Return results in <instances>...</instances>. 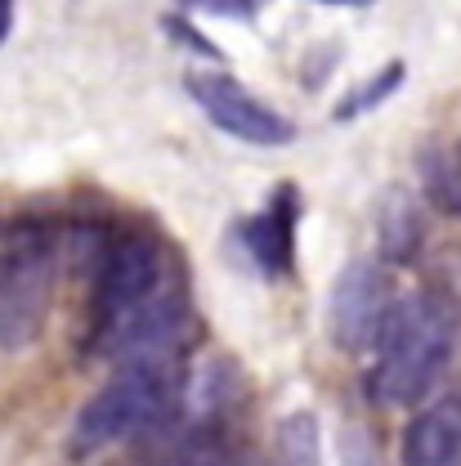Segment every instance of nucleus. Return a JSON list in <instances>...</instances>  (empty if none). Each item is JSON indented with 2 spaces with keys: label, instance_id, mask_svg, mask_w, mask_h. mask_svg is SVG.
Instances as JSON below:
<instances>
[{
  "label": "nucleus",
  "instance_id": "15",
  "mask_svg": "<svg viewBox=\"0 0 461 466\" xmlns=\"http://www.w3.org/2000/svg\"><path fill=\"white\" fill-rule=\"evenodd\" d=\"M184 9H206V14H220V18H237V23H246L256 9H260V0H179Z\"/></svg>",
  "mask_w": 461,
  "mask_h": 466
},
{
  "label": "nucleus",
  "instance_id": "16",
  "mask_svg": "<svg viewBox=\"0 0 461 466\" xmlns=\"http://www.w3.org/2000/svg\"><path fill=\"white\" fill-rule=\"evenodd\" d=\"M14 14H18V0H0V46L14 36Z\"/></svg>",
  "mask_w": 461,
  "mask_h": 466
},
{
  "label": "nucleus",
  "instance_id": "6",
  "mask_svg": "<svg viewBox=\"0 0 461 466\" xmlns=\"http://www.w3.org/2000/svg\"><path fill=\"white\" fill-rule=\"evenodd\" d=\"M188 337V296L179 283L166 279V288L148 296L139 309H130L104 337H95V350L108 354L121 368L135 363H175V350Z\"/></svg>",
  "mask_w": 461,
  "mask_h": 466
},
{
  "label": "nucleus",
  "instance_id": "18",
  "mask_svg": "<svg viewBox=\"0 0 461 466\" xmlns=\"http://www.w3.org/2000/svg\"><path fill=\"white\" fill-rule=\"evenodd\" d=\"M318 5H349V9H363V5H372V0H318Z\"/></svg>",
  "mask_w": 461,
  "mask_h": 466
},
{
  "label": "nucleus",
  "instance_id": "17",
  "mask_svg": "<svg viewBox=\"0 0 461 466\" xmlns=\"http://www.w3.org/2000/svg\"><path fill=\"white\" fill-rule=\"evenodd\" d=\"M175 466H246V462H233V458H184Z\"/></svg>",
  "mask_w": 461,
  "mask_h": 466
},
{
  "label": "nucleus",
  "instance_id": "8",
  "mask_svg": "<svg viewBox=\"0 0 461 466\" xmlns=\"http://www.w3.org/2000/svg\"><path fill=\"white\" fill-rule=\"evenodd\" d=\"M296 225H300V188L278 184L269 202L242 225V247L256 274L265 279H287L296 269Z\"/></svg>",
  "mask_w": 461,
  "mask_h": 466
},
{
  "label": "nucleus",
  "instance_id": "14",
  "mask_svg": "<svg viewBox=\"0 0 461 466\" xmlns=\"http://www.w3.org/2000/svg\"><path fill=\"white\" fill-rule=\"evenodd\" d=\"M162 27H166V36H171L175 46H188V50H197L202 58H220V50H215V46H211V41H206V36H202V32L188 23V18L166 14V18H162Z\"/></svg>",
  "mask_w": 461,
  "mask_h": 466
},
{
  "label": "nucleus",
  "instance_id": "9",
  "mask_svg": "<svg viewBox=\"0 0 461 466\" xmlns=\"http://www.w3.org/2000/svg\"><path fill=\"white\" fill-rule=\"evenodd\" d=\"M404 466H461V400L444 395L416 408L399 444Z\"/></svg>",
  "mask_w": 461,
  "mask_h": 466
},
{
  "label": "nucleus",
  "instance_id": "1",
  "mask_svg": "<svg viewBox=\"0 0 461 466\" xmlns=\"http://www.w3.org/2000/svg\"><path fill=\"white\" fill-rule=\"evenodd\" d=\"M457 346V309L435 291H412L395 300V314L376 341L367 372L372 400L386 408H416L444 377Z\"/></svg>",
  "mask_w": 461,
  "mask_h": 466
},
{
  "label": "nucleus",
  "instance_id": "11",
  "mask_svg": "<svg viewBox=\"0 0 461 466\" xmlns=\"http://www.w3.org/2000/svg\"><path fill=\"white\" fill-rule=\"evenodd\" d=\"M278 449V466H323V426L309 408H296L278 421L274 435Z\"/></svg>",
  "mask_w": 461,
  "mask_h": 466
},
{
  "label": "nucleus",
  "instance_id": "5",
  "mask_svg": "<svg viewBox=\"0 0 461 466\" xmlns=\"http://www.w3.org/2000/svg\"><path fill=\"white\" fill-rule=\"evenodd\" d=\"M395 288L381 260L354 256L346 269L336 274V283L327 291V337L332 346L346 354H367L376 350L390 314H395Z\"/></svg>",
  "mask_w": 461,
  "mask_h": 466
},
{
  "label": "nucleus",
  "instance_id": "10",
  "mask_svg": "<svg viewBox=\"0 0 461 466\" xmlns=\"http://www.w3.org/2000/svg\"><path fill=\"white\" fill-rule=\"evenodd\" d=\"M426 242V220L416 198L404 188H390L376 207V247H381V265H412L416 251Z\"/></svg>",
  "mask_w": 461,
  "mask_h": 466
},
{
  "label": "nucleus",
  "instance_id": "13",
  "mask_svg": "<svg viewBox=\"0 0 461 466\" xmlns=\"http://www.w3.org/2000/svg\"><path fill=\"white\" fill-rule=\"evenodd\" d=\"M430 198L439 202V211L461 216V139H457V148L430 171Z\"/></svg>",
  "mask_w": 461,
  "mask_h": 466
},
{
  "label": "nucleus",
  "instance_id": "4",
  "mask_svg": "<svg viewBox=\"0 0 461 466\" xmlns=\"http://www.w3.org/2000/svg\"><path fill=\"white\" fill-rule=\"evenodd\" d=\"M166 288V256L153 233H121L104 247L90 291V341Z\"/></svg>",
  "mask_w": 461,
  "mask_h": 466
},
{
  "label": "nucleus",
  "instance_id": "3",
  "mask_svg": "<svg viewBox=\"0 0 461 466\" xmlns=\"http://www.w3.org/2000/svg\"><path fill=\"white\" fill-rule=\"evenodd\" d=\"M58 251L45 233L18 238L0 260V350H27L50 319Z\"/></svg>",
  "mask_w": 461,
  "mask_h": 466
},
{
  "label": "nucleus",
  "instance_id": "7",
  "mask_svg": "<svg viewBox=\"0 0 461 466\" xmlns=\"http://www.w3.org/2000/svg\"><path fill=\"white\" fill-rule=\"evenodd\" d=\"M184 90L188 99L202 108V116L225 130L242 144H256V148H287L296 139V126L278 108H269L265 99H256L237 76L229 72H188L184 76Z\"/></svg>",
  "mask_w": 461,
  "mask_h": 466
},
{
  "label": "nucleus",
  "instance_id": "12",
  "mask_svg": "<svg viewBox=\"0 0 461 466\" xmlns=\"http://www.w3.org/2000/svg\"><path fill=\"white\" fill-rule=\"evenodd\" d=\"M404 81H407V63L404 58H395V63H386L381 72H372L363 86H354L346 99L336 104V121L346 126V121H358V116H367V113H376L381 104H390L399 90H404Z\"/></svg>",
  "mask_w": 461,
  "mask_h": 466
},
{
  "label": "nucleus",
  "instance_id": "2",
  "mask_svg": "<svg viewBox=\"0 0 461 466\" xmlns=\"http://www.w3.org/2000/svg\"><path fill=\"white\" fill-rule=\"evenodd\" d=\"M179 404V372L175 363H135L116 368L113 381H104L67 431L72 458H95L104 449H116L125 440H139L148 431H162Z\"/></svg>",
  "mask_w": 461,
  "mask_h": 466
}]
</instances>
